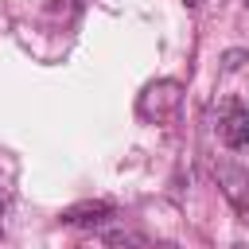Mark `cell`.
<instances>
[{
  "mask_svg": "<svg viewBox=\"0 0 249 249\" xmlns=\"http://www.w3.org/2000/svg\"><path fill=\"white\" fill-rule=\"evenodd\" d=\"M0 218H4V198H0ZM0 230H4V226H0Z\"/></svg>",
  "mask_w": 249,
  "mask_h": 249,
  "instance_id": "5b68a950",
  "label": "cell"
},
{
  "mask_svg": "<svg viewBox=\"0 0 249 249\" xmlns=\"http://www.w3.org/2000/svg\"><path fill=\"white\" fill-rule=\"evenodd\" d=\"M245 8H249V0H245Z\"/></svg>",
  "mask_w": 249,
  "mask_h": 249,
  "instance_id": "9c48e42d",
  "label": "cell"
},
{
  "mask_svg": "<svg viewBox=\"0 0 249 249\" xmlns=\"http://www.w3.org/2000/svg\"><path fill=\"white\" fill-rule=\"evenodd\" d=\"M163 249H179V245H163Z\"/></svg>",
  "mask_w": 249,
  "mask_h": 249,
  "instance_id": "8992f818",
  "label": "cell"
},
{
  "mask_svg": "<svg viewBox=\"0 0 249 249\" xmlns=\"http://www.w3.org/2000/svg\"><path fill=\"white\" fill-rule=\"evenodd\" d=\"M109 218H117V206L105 202V198H97V202H78V206L62 210V222H70V226H101V222H109Z\"/></svg>",
  "mask_w": 249,
  "mask_h": 249,
  "instance_id": "277c9868",
  "label": "cell"
},
{
  "mask_svg": "<svg viewBox=\"0 0 249 249\" xmlns=\"http://www.w3.org/2000/svg\"><path fill=\"white\" fill-rule=\"evenodd\" d=\"M187 4H195V0H187Z\"/></svg>",
  "mask_w": 249,
  "mask_h": 249,
  "instance_id": "ba28073f",
  "label": "cell"
},
{
  "mask_svg": "<svg viewBox=\"0 0 249 249\" xmlns=\"http://www.w3.org/2000/svg\"><path fill=\"white\" fill-rule=\"evenodd\" d=\"M218 136L226 148H245L249 144V109L241 101H226L218 117Z\"/></svg>",
  "mask_w": 249,
  "mask_h": 249,
  "instance_id": "3957f363",
  "label": "cell"
},
{
  "mask_svg": "<svg viewBox=\"0 0 249 249\" xmlns=\"http://www.w3.org/2000/svg\"><path fill=\"white\" fill-rule=\"evenodd\" d=\"M214 175H218V187L230 198V206L237 214H249V167H241V163H218Z\"/></svg>",
  "mask_w": 249,
  "mask_h": 249,
  "instance_id": "7a4b0ae2",
  "label": "cell"
},
{
  "mask_svg": "<svg viewBox=\"0 0 249 249\" xmlns=\"http://www.w3.org/2000/svg\"><path fill=\"white\" fill-rule=\"evenodd\" d=\"M233 249H245V245H233Z\"/></svg>",
  "mask_w": 249,
  "mask_h": 249,
  "instance_id": "52a82bcc",
  "label": "cell"
},
{
  "mask_svg": "<svg viewBox=\"0 0 249 249\" xmlns=\"http://www.w3.org/2000/svg\"><path fill=\"white\" fill-rule=\"evenodd\" d=\"M183 101V86L179 82H152L144 93H140V117H171Z\"/></svg>",
  "mask_w": 249,
  "mask_h": 249,
  "instance_id": "6da1fadb",
  "label": "cell"
}]
</instances>
